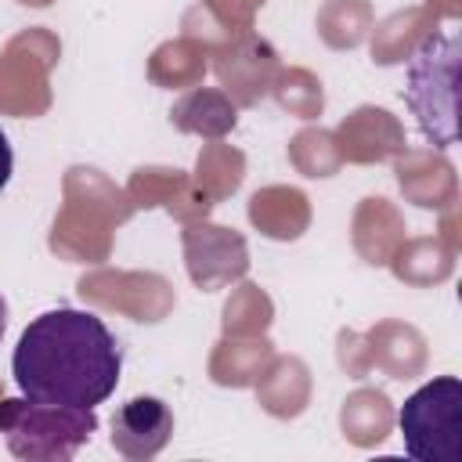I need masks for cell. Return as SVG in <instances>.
Masks as SVG:
<instances>
[{
	"instance_id": "1",
	"label": "cell",
	"mask_w": 462,
	"mask_h": 462,
	"mask_svg": "<svg viewBox=\"0 0 462 462\" xmlns=\"http://www.w3.org/2000/svg\"><path fill=\"white\" fill-rule=\"evenodd\" d=\"M123 354L108 325L94 310L54 307L18 336L11 375L18 390L43 404L97 408L112 397Z\"/></svg>"
},
{
	"instance_id": "2",
	"label": "cell",
	"mask_w": 462,
	"mask_h": 462,
	"mask_svg": "<svg viewBox=\"0 0 462 462\" xmlns=\"http://www.w3.org/2000/svg\"><path fill=\"white\" fill-rule=\"evenodd\" d=\"M0 433L14 458L69 462L97 433V415L94 408L43 404L22 393L0 401Z\"/></svg>"
},
{
	"instance_id": "3",
	"label": "cell",
	"mask_w": 462,
	"mask_h": 462,
	"mask_svg": "<svg viewBox=\"0 0 462 462\" xmlns=\"http://www.w3.org/2000/svg\"><path fill=\"white\" fill-rule=\"evenodd\" d=\"M404 451L415 462H462V383L437 375L397 411Z\"/></svg>"
},
{
	"instance_id": "4",
	"label": "cell",
	"mask_w": 462,
	"mask_h": 462,
	"mask_svg": "<svg viewBox=\"0 0 462 462\" xmlns=\"http://www.w3.org/2000/svg\"><path fill=\"white\" fill-rule=\"evenodd\" d=\"M455 79H458V40L455 32H433L422 40V47L411 54L408 61V83H404V101L415 112L422 134L448 148L455 144V119L444 116L437 94H444L448 101H455Z\"/></svg>"
},
{
	"instance_id": "5",
	"label": "cell",
	"mask_w": 462,
	"mask_h": 462,
	"mask_svg": "<svg viewBox=\"0 0 462 462\" xmlns=\"http://www.w3.org/2000/svg\"><path fill=\"white\" fill-rule=\"evenodd\" d=\"M170 433H173V415L159 397H130L126 404L116 408L112 448L130 462L155 458L166 448Z\"/></svg>"
},
{
	"instance_id": "6",
	"label": "cell",
	"mask_w": 462,
	"mask_h": 462,
	"mask_svg": "<svg viewBox=\"0 0 462 462\" xmlns=\"http://www.w3.org/2000/svg\"><path fill=\"white\" fill-rule=\"evenodd\" d=\"M11 170H14V152H11L7 134L0 130V191H4V184L11 180Z\"/></svg>"
},
{
	"instance_id": "7",
	"label": "cell",
	"mask_w": 462,
	"mask_h": 462,
	"mask_svg": "<svg viewBox=\"0 0 462 462\" xmlns=\"http://www.w3.org/2000/svg\"><path fill=\"white\" fill-rule=\"evenodd\" d=\"M4 328H7V303H4V296H0V339H4Z\"/></svg>"
}]
</instances>
